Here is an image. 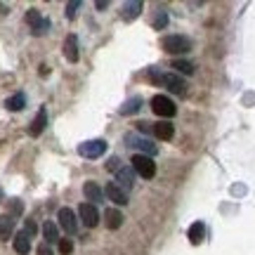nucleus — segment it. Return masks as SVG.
<instances>
[{
	"mask_svg": "<svg viewBox=\"0 0 255 255\" xmlns=\"http://www.w3.org/2000/svg\"><path fill=\"white\" fill-rule=\"evenodd\" d=\"M149 78L154 83H158V85H165L170 92H175V95H187V83H184V78H180L177 73H158L156 69H151L149 71Z\"/></svg>",
	"mask_w": 255,
	"mask_h": 255,
	"instance_id": "nucleus-1",
	"label": "nucleus"
},
{
	"mask_svg": "<svg viewBox=\"0 0 255 255\" xmlns=\"http://www.w3.org/2000/svg\"><path fill=\"white\" fill-rule=\"evenodd\" d=\"M161 47H163L168 55H184V52H189L191 50V40L187 36H163L161 38Z\"/></svg>",
	"mask_w": 255,
	"mask_h": 255,
	"instance_id": "nucleus-2",
	"label": "nucleus"
},
{
	"mask_svg": "<svg viewBox=\"0 0 255 255\" xmlns=\"http://www.w3.org/2000/svg\"><path fill=\"white\" fill-rule=\"evenodd\" d=\"M132 170L135 175L144 177V180H151L156 175V163L151 156H144V154H135L132 156Z\"/></svg>",
	"mask_w": 255,
	"mask_h": 255,
	"instance_id": "nucleus-3",
	"label": "nucleus"
},
{
	"mask_svg": "<svg viewBox=\"0 0 255 255\" xmlns=\"http://www.w3.org/2000/svg\"><path fill=\"white\" fill-rule=\"evenodd\" d=\"M151 109H154V114L163 116V119H173L177 114V107H175V102L168 95H154L151 97Z\"/></svg>",
	"mask_w": 255,
	"mask_h": 255,
	"instance_id": "nucleus-4",
	"label": "nucleus"
},
{
	"mask_svg": "<svg viewBox=\"0 0 255 255\" xmlns=\"http://www.w3.org/2000/svg\"><path fill=\"white\" fill-rule=\"evenodd\" d=\"M104 151H107V142L104 139H90V142H83L78 146V154L83 158H100Z\"/></svg>",
	"mask_w": 255,
	"mask_h": 255,
	"instance_id": "nucleus-5",
	"label": "nucleus"
},
{
	"mask_svg": "<svg viewBox=\"0 0 255 255\" xmlns=\"http://www.w3.org/2000/svg\"><path fill=\"white\" fill-rule=\"evenodd\" d=\"M126 144L132 146V149H139L144 156H154L158 149H156V144H151L149 139H144L142 135H135V132H130V135H126Z\"/></svg>",
	"mask_w": 255,
	"mask_h": 255,
	"instance_id": "nucleus-6",
	"label": "nucleus"
},
{
	"mask_svg": "<svg viewBox=\"0 0 255 255\" xmlns=\"http://www.w3.org/2000/svg\"><path fill=\"white\" fill-rule=\"evenodd\" d=\"M26 24L31 26V31H33L36 36H43L47 28H50V21L40 17V12H38V9H28L26 12Z\"/></svg>",
	"mask_w": 255,
	"mask_h": 255,
	"instance_id": "nucleus-7",
	"label": "nucleus"
},
{
	"mask_svg": "<svg viewBox=\"0 0 255 255\" xmlns=\"http://www.w3.org/2000/svg\"><path fill=\"white\" fill-rule=\"evenodd\" d=\"M78 218L83 220V225L85 227H97V222H100V210L97 206H92V203H83L81 208H78Z\"/></svg>",
	"mask_w": 255,
	"mask_h": 255,
	"instance_id": "nucleus-8",
	"label": "nucleus"
},
{
	"mask_svg": "<svg viewBox=\"0 0 255 255\" xmlns=\"http://www.w3.org/2000/svg\"><path fill=\"white\" fill-rule=\"evenodd\" d=\"M57 220H59V227H62L64 232H69V234H73V232L78 229V215H76L71 208H62L59 215H57Z\"/></svg>",
	"mask_w": 255,
	"mask_h": 255,
	"instance_id": "nucleus-9",
	"label": "nucleus"
},
{
	"mask_svg": "<svg viewBox=\"0 0 255 255\" xmlns=\"http://www.w3.org/2000/svg\"><path fill=\"white\" fill-rule=\"evenodd\" d=\"M104 194H107V196H109V201H114L116 206H126V203H128V191H123L116 182H109V184H107Z\"/></svg>",
	"mask_w": 255,
	"mask_h": 255,
	"instance_id": "nucleus-10",
	"label": "nucleus"
},
{
	"mask_svg": "<svg viewBox=\"0 0 255 255\" xmlns=\"http://www.w3.org/2000/svg\"><path fill=\"white\" fill-rule=\"evenodd\" d=\"M116 184H119L123 191H130L132 189V184H135V170L132 168H121L119 173H116Z\"/></svg>",
	"mask_w": 255,
	"mask_h": 255,
	"instance_id": "nucleus-11",
	"label": "nucleus"
},
{
	"mask_svg": "<svg viewBox=\"0 0 255 255\" xmlns=\"http://www.w3.org/2000/svg\"><path fill=\"white\" fill-rule=\"evenodd\" d=\"M142 7H144V5H142L139 0L126 2V5H123V12H121V19H123V21H135V19L139 17V12H142Z\"/></svg>",
	"mask_w": 255,
	"mask_h": 255,
	"instance_id": "nucleus-12",
	"label": "nucleus"
},
{
	"mask_svg": "<svg viewBox=\"0 0 255 255\" xmlns=\"http://www.w3.org/2000/svg\"><path fill=\"white\" fill-rule=\"evenodd\" d=\"M45 126H47V111H45V107H40L38 109V116H36V121L31 123V128H28V135L31 137H38L43 130H45Z\"/></svg>",
	"mask_w": 255,
	"mask_h": 255,
	"instance_id": "nucleus-13",
	"label": "nucleus"
},
{
	"mask_svg": "<svg viewBox=\"0 0 255 255\" xmlns=\"http://www.w3.org/2000/svg\"><path fill=\"white\" fill-rule=\"evenodd\" d=\"M154 135L158 137V139H163V142H168V139H173L175 135V128L173 123H168V121H158V123H154Z\"/></svg>",
	"mask_w": 255,
	"mask_h": 255,
	"instance_id": "nucleus-14",
	"label": "nucleus"
},
{
	"mask_svg": "<svg viewBox=\"0 0 255 255\" xmlns=\"http://www.w3.org/2000/svg\"><path fill=\"white\" fill-rule=\"evenodd\" d=\"M64 57L69 59V62H78V38L73 36H66L64 40Z\"/></svg>",
	"mask_w": 255,
	"mask_h": 255,
	"instance_id": "nucleus-15",
	"label": "nucleus"
},
{
	"mask_svg": "<svg viewBox=\"0 0 255 255\" xmlns=\"http://www.w3.org/2000/svg\"><path fill=\"white\" fill-rule=\"evenodd\" d=\"M83 194H85V199L88 201H92V206H95V203H100V201L104 199V191L100 189V184L97 182H85Z\"/></svg>",
	"mask_w": 255,
	"mask_h": 255,
	"instance_id": "nucleus-16",
	"label": "nucleus"
},
{
	"mask_svg": "<svg viewBox=\"0 0 255 255\" xmlns=\"http://www.w3.org/2000/svg\"><path fill=\"white\" fill-rule=\"evenodd\" d=\"M14 251L19 255H26L31 251V237H28L26 232H17L14 234Z\"/></svg>",
	"mask_w": 255,
	"mask_h": 255,
	"instance_id": "nucleus-17",
	"label": "nucleus"
},
{
	"mask_svg": "<svg viewBox=\"0 0 255 255\" xmlns=\"http://www.w3.org/2000/svg\"><path fill=\"white\" fill-rule=\"evenodd\" d=\"M14 232V220L12 215H0V241H7Z\"/></svg>",
	"mask_w": 255,
	"mask_h": 255,
	"instance_id": "nucleus-18",
	"label": "nucleus"
},
{
	"mask_svg": "<svg viewBox=\"0 0 255 255\" xmlns=\"http://www.w3.org/2000/svg\"><path fill=\"white\" fill-rule=\"evenodd\" d=\"M104 222H107V227L109 229H119L123 225V213L116 208H109L104 213Z\"/></svg>",
	"mask_w": 255,
	"mask_h": 255,
	"instance_id": "nucleus-19",
	"label": "nucleus"
},
{
	"mask_svg": "<svg viewBox=\"0 0 255 255\" xmlns=\"http://www.w3.org/2000/svg\"><path fill=\"white\" fill-rule=\"evenodd\" d=\"M203 234H206V227H203V222H194L189 227V241L194 246H199L201 241H203Z\"/></svg>",
	"mask_w": 255,
	"mask_h": 255,
	"instance_id": "nucleus-20",
	"label": "nucleus"
},
{
	"mask_svg": "<svg viewBox=\"0 0 255 255\" xmlns=\"http://www.w3.org/2000/svg\"><path fill=\"white\" fill-rule=\"evenodd\" d=\"M5 107H7L9 111H21L24 107H26V97H24V92H17L14 97H9V100L5 102Z\"/></svg>",
	"mask_w": 255,
	"mask_h": 255,
	"instance_id": "nucleus-21",
	"label": "nucleus"
},
{
	"mask_svg": "<svg viewBox=\"0 0 255 255\" xmlns=\"http://www.w3.org/2000/svg\"><path fill=\"white\" fill-rule=\"evenodd\" d=\"M43 237H45V244H59V232H57V225L52 222H45L43 225Z\"/></svg>",
	"mask_w": 255,
	"mask_h": 255,
	"instance_id": "nucleus-22",
	"label": "nucleus"
},
{
	"mask_svg": "<svg viewBox=\"0 0 255 255\" xmlns=\"http://www.w3.org/2000/svg\"><path fill=\"white\" fill-rule=\"evenodd\" d=\"M139 104H142V97H132V100H128L126 104H123V109H121V114H123V116L137 114V111H139Z\"/></svg>",
	"mask_w": 255,
	"mask_h": 255,
	"instance_id": "nucleus-23",
	"label": "nucleus"
},
{
	"mask_svg": "<svg viewBox=\"0 0 255 255\" xmlns=\"http://www.w3.org/2000/svg\"><path fill=\"white\" fill-rule=\"evenodd\" d=\"M173 69H177L180 73H187V76H189V73H194V64L187 62V59H175Z\"/></svg>",
	"mask_w": 255,
	"mask_h": 255,
	"instance_id": "nucleus-24",
	"label": "nucleus"
},
{
	"mask_svg": "<svg viewBox=\"0 0 255 255\" xmlns=\"http://www.w3.org/2000/svg\"><path fill=\"white\" fill-rule=\"evenodd\" d=\"M73 251V241L71 239H59V253L62 255H71Z\"/></svg>",
	"mask_w": 255,
	"mask_h": 255,
	"instance_id": "nucleus-25",
	"label": "nucleus"
},
{
	"mask_svg": "<svg viewBox=\"0 0 255 255\" xmlns=\"http://www.w3.org/2000/svg\"><path fill=\"white\" fill-rule=\"evenodd\" d=\"M78 7H81V2L76 0V2H69L66 5V17L69 19H76V14H78Z\"/></svg>",
	"mask_w": 255,
	"mask_h": 255,
	"instance_id": "nucleus-26",
	"label": "nucleus"
},
{
	"mask_svg": "<svg viewBox=\"0 0 255 255\" xmlns=\"http://www.w3.org/2000/svg\"><path fill=\"white\" fill-rule=\"evenodd\" d=\"M121 161H119V156H111L109 158V163H107V170H111V173H119L121 170Z\"/></svg>",
	"mask_w": 255,
	"mask_h": 255,
	"instance_id": "nucleus-27",
	"label": "nucleus"
},
{
	"mask_svg": "<svg viewBox=\"0 0 255 255\" xmlns=\"http://www.w3.org/2000/svg\"><path fill=\"white\" fill-rule=\"evenodd\" d=\"M165 24H168V14H165V12H158V17H156V21H154V28H165Z\"/></svg>",
	"mask_w": 255,
	"mask_h": 255,
	"instance_id": "nucleus-28",
	"label": "nucleus"
},
{
	"mask_svg": "<svg viewBox=\"0 0 255 255\" xmlns=\"http://www.w3.org/2000/svg\"><path fill=\"white\" fill-rule=\"evenodd\" d=\"M36 222H33V220H26V227H24V232H26L28 237H33V234H36Z\"/></svg>",
	"mask_w": 255,
	"mask_h": 255,
	"instance_id": "nucleus-29",
	"label": "nucleus"
},
{
	"mask_svg": "<svg viewBox=\"0 0 255 255\" xmlns=\"http://www.w3.org/2000/svg\"><path fill=\"white\" fill-rule=\"evenodd\" d=\"M38 255H52V248H50V244H40V246H38Z\"/></svg>",
	"mask_w": 255,
	"mask_h": 255,
	"instance_id": "nucleus-30",
	"label": "nucleus"
},
{
	"mask_svg": "<svg viewBox=\"0 0 255 255\" xmlns=\"http://www.w3.org/2000/svg\"><path fill=\"white\" fill-rule=\"evenodd\" d=\"M104 7H109V2H104V0H100V2H97V9H104Z\"/></svg>",
	"mask_w": 255,
	"mask_h": 255,
	"instance_id": "nucleus-31",
	"label": "nucleus"
}]
</instances>
